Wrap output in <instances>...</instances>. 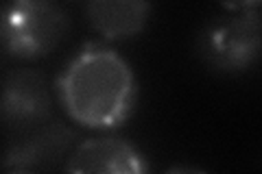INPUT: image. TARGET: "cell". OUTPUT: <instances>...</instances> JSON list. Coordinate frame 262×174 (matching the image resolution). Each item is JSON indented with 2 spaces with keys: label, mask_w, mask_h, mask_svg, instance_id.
Masks as SVG:
<instances>
[{
  "label": "cell",
  "mask_w": 262,
  "mask_h": 174,
  "mask_svg": "<svg viewBox=\"0 0 262 174\" xmlns=\"http://www.w3.org/2000/svg\"><path fill=\"white\" fill-rule=\"evenodd\" d=\"M55 94L66 115L92 131L120 129L138 103L131 63L103 41H85L55 79Z\"/></svg>",
  "instance_id": "6da1fadb"
},
{
  "label": "cell",
  "mask_w": 262,
  "mask_h": 174,
  "mask_svg": "<svg viewBox=\"0 0 262 174\" xmlns=\"http://www.w3.org/2000/svg\"><path fill=\"white\" fill-rule=\"evenodd\" d=\"M68 33L70 18L55 0H7L0 7V48L11 59H44Z\"/></svg>",
  "instance_id": "7a4b0ae2"
},
{
  "label": "cell",
  "mask_w": 262,
  "mask_h": 174,
  "mask_svg": "<svg viewBox=\"0 0 262 174\" xmlns=\"http://www.w3.org/2000/svg\"><path fill=\"white\" fill-rule=\"evenodd\" d=\"M260 11H238L210 22L196 37V55L219 74H245L260 61Z\"/></svg>",
  "instance_id": "3957f363"
},
{
  "label": "cell",
  "mask_w": 262,
  "mask_h": 174,
  "mask_svg": "<svg viewBox=\"0 0 262 174\" xmlns=\"http://www.w3.org/2000/svg\"><path fill=\"white\" fill-rule=\"evenodd\" d=\"M53 98L42 72L20 68L11 70L0 87V124L18 133L51 120Z\"/></svg>",
  "instance_id": "277c9868"
},
{
  "label": "cell",
  "mask_w": 262,
  "mask_h": 174,
  "mask_svg": "<svg viewBox=\"0 0 262 174\" xmlns=\"http://www.w3.org/2000/svg\"><path fill=\"white\" fill-rule=\"evenodd\" d=\"M77 133L63 122H44L29 135L15 139L0 157V170L7 172H44L66 161Z\"/></svg>",
  "instance_id": "5b68a950"
},
{
  "label": "cell",
  "mask_w": 262,
  "mask_h": 174,
  "mask_svg": "<svg viewBox=\"0 0 262 174\" xmlns=\"http://www.w3.org/2000/svg\"><path fill=\"white\" fill-rule=\"evenodd\" d=\"M72 174H144L149 159L138 146L116 135H101L79 142L63 163Z\"/></svg>",
  "instance_id": "8992f818"
},
{
  "label": "cell",
  "mask_w": 262,
  "mask_h": 174,
  "mask_svg": "<svg viewBox=\"0 0 262 174\" xmlns=\"http://www.w3.org/2000/svg\"><path fill=\"white\" fill-rule=\"evenodd\" d=\"M151 11V0H88L85 18L105 41H129L144 33Z\"/></svg>",
  "instance_id": "52a82bcc"
},
{
  "label": "cell",
  "mask_w": 262,
  "mask_h": 174,
  "mask_svg": "<svg viewBox=\"0 0 262 174\" xmlns=\"http://www.w3.org/2000/svg\"><path fill=\"white\" fill-rule=\"evenodd\" d=\"M262 0H221V5L227 7L229 11H249V9H260Z\"/></svg>",
  "instance_id": "ba28073f"
}]
</instances>
